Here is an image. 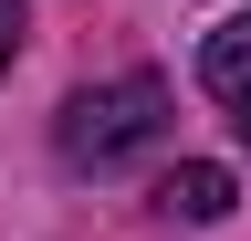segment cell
I'll return each mask as SVG.
<instances>
[{
    "instance_id": "obj_2",
    "label": "cell",
    "mask_w": 251,
    "mask_h": 241,
    "mask_svg": "<svg viewBox=\"0 0 251 241\" xmlns=\"http://www.w3.org/2000/svg\"><path fill=\"white\" fill-rule=\"evenodd\" d=\"M199 84L241 115V136H251V11H230V21L199 42Z\"/></svg>"
},
{
    "instance_id": "obj_3",
    "label": "cell",
    "mask_w": 251,
    "mask_h": 241,
    "mask_svg": "<svg viewBox=\"0 0 251 241\" xmlns=\"http://www.w3.org/2000/svg\"><path fill=\"white\" fill-rule=\"evenodd\" d=\"M157 199H168V220H230V199H241V178L230 168H209V158H188V168H168V189H157Z\"/></svg>"
},
{
    "instance_id": "obj_4",
    "label": "cell",
    "mask_w": 251,
    "mask_h": 241,
    "mask_svg": "<svg viewBox=\"0 0 251 241\" xmlns=\"http://www.w3.org/2000/svg\"><path fill=\"white\" fill-rule=\"evenodd\" d=\"M21 32H31V21H21V0H0V74H11V53H21Z\"/></svg>"
},
{
    "instance_id": "obj_1",
    "label": "cell",
    "mask_w": 251,
    "mask_h": 241,
    "mask_svg": "<svg viewBox=\"0 0 251 241\" xmlns=\"http://www.w3.org/2000/svg\"><path fill=\"white\" fill-rule=\"evenodd\" d=\"M168 136V84L157 74H115V84H84V95H63L52 115V147H63V168H126V158H147V147Z\"/></svg>"
}]
</instances>
